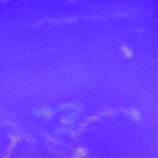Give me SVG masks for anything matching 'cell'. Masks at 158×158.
Listing matches in <instances>:
<instances>
[{
    "mask_svg": "<svg viewBox=\"0 0 158 158\" xmlns=\"http://www.w3.org/2000/svg\"><path fill=\"white\" fill-rule=\"evenodd\" d=\"M121 54H126V57H131V49H128L126 44H121Z\"/></svg>",
    "mask_w": 158,
    "mask_h": 158,
    "instance_id": "obj_1",
    "label": "cell"
}]
</instances>
